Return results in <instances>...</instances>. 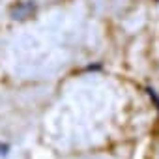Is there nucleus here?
Wrapping results in <instances>:
<instances>
[{"instance_id":"f257e3e1","label":"nucleus","mask_w":159,"mask_h":159,"mask_svg":"<svg viewBox=\"0 0 159 159\" xmlns=\"http://www.w3.org/2000/svg\"><path fill=\"white\" fill-rule=\"evenodd\" d=\"M32 10H34V4H32V2H26V4H19V6H15V8H13L11 15H13V19H17V17H19V19H23V17H25L26 13H30Z\"/></svg>"},{"instance_id":"f03ea898","label":"nucleus","mask_w":159,"mask_h":159,"mask_svg":"<svg viewBox=\"0 0 159 159\" xmlns=\"http://www.w3.org/2000/svg\"><path fill=\"white\" fill-rule=\"evenodd\" d=\"M10 152H11V146H10L8 142H2V140H0V157H8Z\"/></svg>"},{"instance_id":"7ed1b4c3","label":"nucleus","mask_w":159,"mask_h":159,"mask_svg":"<svg viewBox=\"0 0 159 159\" xmlns=\"http://www.w3.org/2000/svg\"><path fill=\"white\" fill-rule=\"evenodd\" d=\"M146 92H148V96H150V99L155 103V107H157V111H159V96H157V92L153 90V88H146Z\"/></svg>"},{"instance_id":"20e7f679","label":"nucleus","mask_w":159,"mask_h":159,"mask_svg":"<svg viewBox=\"0 0 159 159\" xmlns=\"http://www.w3.org/2000/svg\"><path fill=\"white\" fill-rule=\"evenodd\" d=\"M157 2H159V0H157Z\"/></svg>"}]
</instances>
